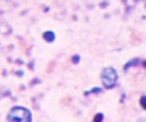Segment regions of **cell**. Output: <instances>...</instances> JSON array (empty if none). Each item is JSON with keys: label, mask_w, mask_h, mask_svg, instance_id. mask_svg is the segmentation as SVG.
Masks as SVG:
<instances>
[{"label": "cell", "mask_w": 146, "mask_h": 122, "mask_svg": "<svg viewBox=\"0 0 146 122\" xmlns=\"http://www.w3.org/2000/svg\"><path fill=\"white\" fill-rule=\"evenodd\" d=\"M31 112L24 107H13L8 113V121L10 122H31Z\"/></svg>", "instance_id": "obj_1"}, {"label": "cell", "mask_w": 146, "mask_h": 122, "mask_svg": "<svg viewBox=\"0 0 146 122\" xmlns=\"http://www.w3.org/2000/svg\"><path fill=\"white\" fill-rule=\"evenodd\" d=\"M100 79L103 86L107 89H111L116 84L117 73L113 67H105L100 73Z\"/></svg>", "instance_id": "obj_2"}, {"label": "cell", "mask_w": 146, "mask_h": 122, "mask_svg": "<svg viewBox=\"0 0 146 122\" xmlns=\"http://www.w3.org/2000/svg\"><path fill=\"white\" fill-rule=\"evenodd\" d=\"M43 38H44V40H46V41L51 42V41L55 39V34H54L52 32H46V33L43 34Z\"/></svg>", "instance_id": "obj_3"}, {"label": "cell", "mask_w": 146, "mask_h": 122, "mask_svg": "<svg viewBox=\"0 0 146 122\" xmlns=\"http://www.w3.org/2000/svg\"><path fill=\"white\" fill-rule=\"evenodd\" d=\"M140 105H141V107L144 109H146V96H143L140 98Z\"/></svg>", "instance_id": "obj_4"}, {"label": "cell", "mask_w": 146, "mask_h": 122, "mask_svg": "<svg viewBox=\"0 0 146 122\" xmlns=\"http://www.w3.org/2000/svg\"><path fill=\"white\" fill-rule=\"evenodd\" d=\"M102 120H103V115L102 114H97L95 116V119H94V122H102Z\"/></svg>", "instance_id": "obj_5"}]
</instances>
